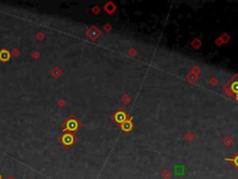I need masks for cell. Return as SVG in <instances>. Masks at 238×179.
<instances>
[{
	"instance_id": "obj_1",
	"label": "cell",
	"mask_w": 238,
	"mask_h": 179,
	"mask_svg": "<svg viewBox=\"0 0 238 179\" xmlns=\"http://www.w3.org/2000/svg\"><path fill=\"white\" fill-rule=\"evenodd\" d=\"M63 142L65 144H70L72 142V137L69 136V135H65L63 138Z\"/></svg>"
}]
</instances>
